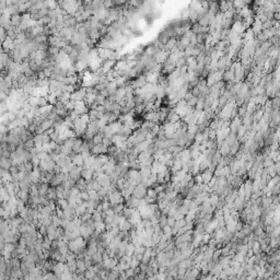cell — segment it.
Here are the masks:
<instances>
[{
  "label": "cell",
  "mask_w": 280,
  "mask_h": 280,
  "mask_svg": "<svg viewBox=\"0 0 280 280\" xmlns=\"http://www.w3.org/2000/svg\"><path fill=\"white\" fill-rule=\"evenodd\" d=\"M77 267H78V270L77 273L79 275L86 273L88 269L87 266H86V263H84V259H77Z\"/></svg>",
  "instance_id": "obj_18"
},
{
  "label": "cell",
  "mask_w": 280,
  "mask_h": 280,
  "mask_svg": "<svg viewBox=\"0 0 280 280\" xmlns=\"http://www.w3.org/2000/svg\"><path fill=\"white\" fill-rule=\"evenodd\" d=\"M178 212H180L184 216H186V215H188V212H189V208L186 207V206L182 205L180 207H178Z\"/></svg>",
  "instance_id": "obj_50"
},
{
  "label": "cell",
  "mask_w": 280,
  "mask_h": 280,
  "mask_svg": "<svg viewBox=\"0 0 280 280\" xmlns=\"http://www.w3.org/2000/svg\"><path fill=\"white\" fill-rule=\"evenodd\" d=\"M38 233H39L42 237H47V227L41 225V227L38 228Z\"/></svg>",
  "instance_id": "obj_51"
},
{
  "label": "cell",
  "mask_w": 280,
  "mask_h": 280,
  "mask_svg": "<svg viewBox=\"0 0 280 280\" xmlns=\"http://www.w3.org/2000/svg\"><path fill=\"white\" fill-rule=\"evenodd\" d=\"M81 171H82V168L80 166H75V168H72L70 172H69V177L71 178V180H79L81 178Z\"/></svg>",
  "instance_id": "obj_12"
},
{
  "label": "cell",
  "mask_w": 280,
  "mask_h": 280,
  "mask_svg": "<svg viewBox=\"0 0 280 280\" xmlns=\"http://www.w3.org/2000/svg\"><path fill=\"white\" fill-rule=\"evenodd\" d=\"M118 259L116 258V257H112V258H108V259H106V261H103V264H104V267L105 269L107 270H112L114 268L117 267V265H118Z\"/></svg>",
  "instance_id": "obj_7"
},
{
  "label": "cell",
  "mask_w": 280,
  "mask_h": 280,
  "mask_svg": "<svg viewBox=\"0 0 280 280\" xmlns=\"http://www.w3.org/2000/svg\"><path fill=\"white\" fill-rule=\"evenodd\" d=\"M36 44H44V43H48V36H46L45 34H42V35H38L36 37L33 39Z\"/></svg>",
  "instance_id": "obj_33"
},
{
  "label": "cell",
  "mask_w": 280,
  "mask_h": 280,
  "mask_svg": "<svg viewBox=\"0 0 280 280\" xmlns=\"http://www.w3.org/2000/svg\"><path fill=\"white\" fill-rule=\"evenodd\" d=\"M96 276H98V273H96V270H95L94 266H93V267H91L90 269H88L87 271L84 273V277H86L88 280H94Z\"/></svg>",
  "instance_id": "obj_19"
},
{
  "label": "cell",
  "mask_w": 280,
  "mask_h": 280,
  "mask_svg": "<svg viewBox=\"0 0 280 280\" xmlns=\"http://www.w3.org/2000/svg\"><path fill=\"white\" fill-rule=\"evenodd\" d=\"M252 249H253V252H254V254L255 255H258L259 253H261V243L258 242V241H254L253 243V246H252Z\"/></svg>",
  "instance_id": "obj_39"
},
{
  "label": "cell",
  "mask_w": 280,
  "mask_h": 280,
  "mask_svg": "<svg viewBox=\"0 0 280 280\" xmlns=\"http://www.w3.org/2000/svg\"><path fill=\"white\" fill-rule=\"evenodd\" d=\"M139 265H140V261H138L137 258L135 257V256H132V259H131V263H130V268H138L139 267Z\"/></svg>",
  "instance_id": "obj_49"
},
{
  "label": "cell",
  "mask_w": 280,
  "mask_h": 280,
  "mask_svg": "<svg viewBox=\"0 0 280 280\" xmlns=\"http://www.w3.org/2000/svg\"><path fill=\"white\" fill-rule=\"evenodd\" d=\"M92 141H93L94 144H102V142H103V137L99 134V135H96V136L93 138Z\"/></svg>",
  "instance_id": "obj_52"
},
{
  "label": "cell",
  "mask_w": 280,
  "mask_h": 280,
  "mask_svg": "<svg viewBox=\"0 0 280 280\" xmlns=\"http://www.w3.org/2000/svg\"><path fill=\"white\" fill-rule=\"evenodd\" d=\"M43 280H59V279H58V277L55 274L48 273L47 275L43 276Z\"/></svg>",
  "instance_id": "obj_47"
},
{
  "label": "cell",
  "mask_w": 280,
  "mask_h": 280,
  "mask_svg": "<svg viewBox=\"0 0 280 280\" xmlns=\"http://www.w3.org/2000/svg\"><path fill=\"white\" fill-rule=\"evenodd\" d=\"M24 208H25V202H24V201H22L21 199H18V201H17V209H18L19 213L22 211Z\"/></svg>",
  "instance_id": "obj_48"
},
{
  "label": "cell",
  "mask_w": 280,
  "mask_h": 280,
  "mask_svg": "<svg viewBox=\"0 0 280 280\" xmlns=\"http://www.w3.org/2000/svg\"><path fill=\"white\" fill-rule=\"evenodd\" d=\"M135 246H136V249H135V254H134V256H136V255H142L143 256V254L146 253V249H147V247H144L142 244L135 245Z\"/></svg>",
  "instance_id": "obj_36"
},
{
  "label": "cell",
  "mask_w": 280,
  "mask_h": 280,
  "mask_svg": "<svg viewBox=\"0 0 280 280\" xmlns=\"http://www.w3.org/2000/svg\"><path fill=\"white\" fill-rule=\"evenodd\" d=\"M46 99L48 101V104H50V105L55 106L58 103V98H57L56 93H49L46 96Z\"/></svg>",
  "instance_id": "obj_28"
},
{
  "label": "cell",
  "mask_w": 280,
  "mask_h": 280,
  "mask_svg": "<svg viewBox=\"0 0 280 280\" xmlns=\"http://www.w3.org/2000/svg\"><path fill=\"white\" fill-rule=\"evenodd\" d=\"M67 267H68L69 271L71 273V274H75L76 271L78 270V267H77V259L76 261H67Z\"/></svg>",
  "instance_id": "obj_29"
},
{
  "label": "cell",
  "mask_w": 280,
  "mask_h": 280,
  "mask_svg": "<svg viewBox=\"0 0 280 280\" xmlns=\"http://www.w3.org/2000/svg\"><path fill=\"white\" fill-rule=\"evenodd\" d=\"M117 89H118V86H117V83H116L115 81L108 82L107 86H106V90H107V92H108L110 95H114L115 92L117 91Z\"/></svg>",
  "instance_id": "obj_17"
},
{
  "label": "cell",
  "mask_w": 280,
  "mask_h": 280,
  "mask_svg": "<svg viewBox=\"0 0 280 280\" xmlns=\"http://www.w3.org/2000/svg\"><path fill=\"white\" fill-rule=\"evenodd\" d=\"M198 277H199V269H197V268L188 269L185 276H184L185 280H196Z\"/></svg>",
  "instance_id": "obj_8"
},
{
  "label": "cell",
  "mask_w": 280,
  "mask_h": 280,
  "mask_svg": "<svg viewBox=\"0 0 280 280\" xmlns=\"http://www.w3.org/2000/svg\"><path fill=\"white\" fill-rule=\"evenodd\" d=\"M82 143H83V141L81 140L80 138H77L76 139V141H75V143H74V148H72V152H75V153H80V151H81V146H82Z\"/></svg>",
  "instance_id": "obj_26"
},
{
  "label": "cell",
  "mask_w": 280,
  "mask_h": 280,
  "mask_svg": "<svg viewBox=\"0 0 280 280\" xmlns=\"http://www.w3.org/2000/svg\"><path fill=\"white\" fill-rule=\"evenodd\" d=\"M92 261H93L94 265L102 264L103 263V254L100 253V252H96L94 255H92Z\"/></svg>",
  "instance_id": "obj_27"
},
{
  "label": "cell",
  "mask_w": 280,
  "mask_h": 280,
  "mask_svg": "<svg viewBox=\"0 0 280 280\" xmlns=\"http://www.w3.org/2000/svg\"><path fill=\"white\" fill-rule=\"evenodd\" d=\"M56 204H57V208H60L62 210H65L69 206V201L67 199H58Z\"/></svg>",
  "instance_id": "obj_37"
},
{
  "label": "cell",
  "mask_w": 280,
  "mask_h": 280,
  "mask_svg": "<svg viewBox=\"0 0 280 280\" xmlns=\"http://www.w3.org/2000/svg\"><path fill=\"white\" fill-rule=\"evenodd\" d=\"M187 102V106L188 107H196V105H197V102H198V98H196V96H193V98H190L189 100L188 101H186Z\"/></svg>",
  "instance_id": "obj_41"
},
{
  "label": "cell",
  "mask_w": 280,
  "mask_h": 280,
  "mask_svg": "<svg viewBox=\"0 0 280 280\" xmlns=\"http://www.w3.org/2000/svg\"><path fill=\"white\" fill-rule=\"evenodd\" d=\"M11 23L14 27H19L22 23V15L21 14H14L11 17Z\"/></svg>",
  "instance_id": "obj_23"
},
{
  "label": "cell",
  "mask_w": 280,
  "mask_h": 280,
  "mask_svg": "<svg viewBox=\"0 0 280 280\" xmlns=\"http://www.w3.org/2000/svg\"><path fill=\"white\" fill-rule=\"evenodd\" d=\"M108 152V147L105 144H94L91 148V153L93 156H100V154H106Z\"/></svg>",
  "instance_id": "obj_4"
},
{
  "label": "cell",
  "mask_w": 280,
  "mask_h": 280,
  "mask_svg": "<svg viewBox=\"0 0 280 280\" xmlns=\"http://www.w3.org/2000/svg\"><path fill=\"white\" fill-rule=\"evenodd\" d=\"M147 194H148L147 186H146V185H143V184H140V185L136 186L135 190H134V193H132V196L137 197V198H139V199H143V198L147 196Z\"/></svg>",
  "instance_id": "obj_3"
},
{
  "label": "cell",
  "mask_w": 280,
  "mask_h": 280,
  "mask_svg": "<svg viewBox=\"0 0 280 280\" xmlns=\"http://www.w3.org/2000/svg\"><path fill=\"white\" fill-rule=\"evenodd\" d=\"M93 175H94V171L92 170V168H82V171H81V177L86 180H93Z\"/></svg>",
  "instance_id": "obj_13"
},
{
  "label": "cell",
  "mask_w": 280,
  "mask_h": 280,
  "mask_svg": "<svg viewBox=\"0 0 280 280\" xmlns=\"http://www.w3.org/2000/svg\"><path fill=\"white\" fill-rule=\"evenodd\" d=\"M147 196H149L150 198H152V199H158V193H156V189H153V188H149L148 189V194H147Z\"/></svg>",
  "instance_id": "obj_44"
},
{
  "label": "cell",
  "mask_w": 280,
  "mask_h": 280,
  "mask_svg": "<svg viewBox=\"0 0 280 280\" xmlns=\"http://www.w3.org/2000/svg\"><path fill=\"white\" fill-rule=\"evenodd\" d=\"M135 249H136V246L132 244V243H128V245H127V247H126V255L128 256H134L135 254Z\"/></svg>",
  "instance_id": "obj_38"
},
{
  "label": "cell",
  "mask_w": 280,
  "mask_h": 280,
  "mask_svg": "<svg viewBox=\"0 0 280 280\" xmlns=\"http://www.w3.org/2000/svg\"><path fill=\"white\" fill-rule=\"evenodd\" d=\"M70 158L72 159V163L75 164L76 166H82L83 164H84V160H83V156L81 153H75V152H72L71 154H70Z\"/></svg>",
  "instance_id": "obj_10"
},
{
  "label": "cell",
  "mask_w": 280,
  "mask_h": 280,
  "mask_svg": "<svg viewBox=\"0 0 280 280\" xmlns=\"http://www.w3.org/2000/svg\"><path fill=\"white\" fill-rule=\"evenodd\" d=\"M11 278H15V279L22 280L24 278V274L21 269H18V270H11Z\"/></svg>",
  "instance_id": "obj_32"
},
{
  "label": "cell",
  "mask_w": 280,
  "mask_h": 280,
  "mask_svg": "<svg viewBox=\"0 0 280 280\" xmlns=\"http://www.w3.org/2000/svg\"><path fill=\"white\" fill-rule=\"evenodd\" d=\"M54 267H55V263H54L53 261H45V266H44V268H45L47 271H53V270H54Z\"/></svg>",
  "instance_id": "obj_43"
},
{
  "label": "cell",
  "mask_w": 280,
  "mask_h": 280,
  "mask_svg": "<svg viewBox=\"0 0 280 280\" xmlns=\"http://www.w3.org/2000/svg\"><path fill=\"white\" fill-rule=\"evenodd\" d=\"M106 232V224L104 223V221L99 222V223H95V233H98L99 235L103 234Z\"/></svg>",
  "instance_id": "obj_21"
},
{
  "label": "cell",
  "mask_w": 280,
  "mask_h": 280,
  "mask_svg": "<svg viewBox=\"0 0 280 280\" xmlns=\"http://www.w3.org/2000/svg\"><path fill=\"white\" fill-rule=\"evenodd\" d=\"M159 224H160L161 228H164L165 225H168V216L162 213L161 217H160V220H159Z\"/></svg>",
  "instance_id": "obj_42"
},
{
  "label": "cell",
  "mask_w": 280,
  "mask_h": 280,
  "mask_svg": "<svg viewBox=\"0 0 280 280\" xmlns=\"http://www.w3.org/2000/svg\"><path fill=\"white\" fill-rule=\"evenodd\" d=\"M146 79H147V82L148 83H151V84H158V81H159V76L160 74L159 72H147L146 74Z\"/></svg>",
  "instance_id": "obj_9"
},
{
  "label": "cell",
  "mask_w": 280,
  "mask_h": 280,
  "mask_svg": "<svg viewBox=\"0 0 280 280\" xmlns=\"http://www.w3.org/2000/svg\"><path fill=\"white\" fill-rule=\"evenodd\" d=\"M81 199L83 201H89L90 200V196H89V192L88 190H83V192H80V195H79Z\"/></svg>",
  "instance_id": "obj_46"
},
{
  "label": "cell",
  "mask_w": 280,
  "mask_h": 280,
  "mask_svg": "<svg viewBox=\"0 0 280 280\" xmlns=\"http://www.w3.org/2000/svg\"><path fill=\"white\" fill-rule=\"evenodd\" d=\"M222 255V249H216L215 253H213V256H212V261H219V258L221 257Z\"/></svg>",
  "instance_id": "obj_45"
},
{
  "label": "cell",
  "mask_w": 280,
  "mask_h": 280,
  "mask_svg": "<svg viewBox=\"0 0 280 280\" xmlns=\"http://www.w3.org/2000/svg\"><path fill=\"white\" fill-rule=\"evenodd\" d=\"M140 202H141V199H139L135 196H131L129 199L126 200V207H129V208H132V209H136L140 206Z\"/></svg>",
  "instance_id": "obj_11"
},
{
  "label": "cell",
  "mask_w": 280,
  "mask_h": 280,
  "mask_svg": "<svg viewBox=\"0 0 280 280\" xmlns=\"http://www.w3.org/2000/svg\"><path fill=\"white\" fill-rule=\"evenodd\" d=\"M50 187L48 186L47 183H39V186H38V192H39V196L41 197H46L47 193L49 190Z\"/></svg>",
  "instance_id": "obj_16"
},
{
  "label": "cell",
  "mask_w": 280,
  "mask_h": 280,
  "mask_svg": "<svg viewBox=\"0 0 280 280\" xmlns=\"http://www.w3.org/2000/svg\"><path fill=\"white\" fill-rule=\"evenodd\" d=\"M135 211H136V209H132V208H129V207H125L124 211H123V216L126 219L129 220L132 217V215L135 213Z\"/></svg>",
  "instance_id": "obj_31"
},
{
  "label": "cell",
  "mask_w": 280,
  "mask_h": 280,
  "mask_svg": "<svg viewBox=\"0 0 280 280\" xmlns=\"http://www.w3.org/2000/svg\"><path fill=\"white\" fill-rule=\"evenodd\" d=\"M47 199L50 200V201H55V200H58L57 198V194H56V189L55 188H51L50 187L49 190H48V193H47Z\"/></svg>",
  "instance_id": "obj_30"
},
{
  "label": "cell",
  "mask_w": 280,
  "mask_h": 280,
  "mask_svg": "<svg viewBox=\"0 0 280 280\" xmlns=\"http://www.w3.org/2000/svg\"><path fill=\"white\" fill-rule=\"evenodd\" d=\"M86 245H87V241H86L82 237H77L76 240L70 241V242L68 243L69 251H70L71 253L76 254V255H79V254L84 253V252H86V251H84V249H86Z\"/></svg>",
  "instance_id": "obj_1"
},
{
  "label": "cell",
  "mask_w": 280,
  "mask_h": 280,
  "mask_svg": "<svg viewBox=\"0 0 280 280\" xmlns=\"http://www.w3.org/2000/svg\"><path fill=\"white\" fill-rule=\"evenodd\" d=\"M118 228H119V231H120V232H129V231L131 230V228H134V225L129 222L128 219H126L124 217V218L122 219V221L119 222Z\"/></svg>",
  "instance_id": "obj_6"
},
{
  "label": "cell",
  "mask_w": 280,
  "mask_h": 280,
  "mask_svg": "<svg viewBox=\"0 0 280 280\" xmlns=\"http://www.w3.org/2000/svg\"><path fill=\"white\" fill-rule=\"evenodd\" d=\"M151 156H151V153H150L148 150L147 151H143L141 153H139V156H138V162L139 163H143V162H146Z\"/></svg>",
  "instance_id": "obj_24"
},
{
  "label": "cell",
  "mask_w": 280,
  "mask_h": 280,
  "mask_svg": "<svg viewBox=\"0 0 280 280\" xmlns=\"http://www.w3.org/2000/svg\"><path fill=\"white\" fill-rule=\"evenodd\" d=\"M76 187L80 190V192H83V190H87V180H83L82 177H81L79 180H77L76 182Z\"/></svg>",
  "instance_id": "obj_25"
},
{
  "label": "cell",
  "mask_w": 280,
  "mask_h": 280,
  "mask_svg": "<svg viewBox=\"0 0 280 280\" xmlns=\"http://www.w3.org/2000/svg\"><path fill=\"white\" fill-rule=\"evenodd\" d=\"M213 173L210 172L209 170H207L205 172H202L201 173V177H202V182H204V184H209L210 183V180H212V176H213Z\"/></svg>",
  "instance_id": "obj_20"
},
{
  "label": "cell",
  "mask_w": 280,
  "mask_h": 280,
  "mask_svg": "<svg viewBox=\"0 0 280 280\" xmlns=\"http://www.w3.org/2000/svg\"><path fill=\"white\" fill-rule=\"evenodd\" d=\"M92 220H93L94 223H99V222H102L103 221V216H102V212H99V211H95L93 212V215H92Z\"/></svg>",
  "instance_id": "obj_35"
},
{
  "label": "cell",
  "mask_w": 280,
  "mask_h": 280,
  "mask_svg": "<svg viewBox=\"0 0 280 280\" xmlns=\"http://www.w3.org/2000/svg\"><path fill=\"white\" fill-rule=\"evenodd\" d=\"M107 199L111 202V205H118V204H123L124 202L125 198L123 197V195H122V193L119 190L115 189V190H113L112 193L107 196Z\"/></svg>",
  "instance_id": "obj_2"
},
{
  "label": "cell",
  "mask_w": 280,
  "mask_h": 280,
  "mask_svg": "<svg viewBox=\"0 0 280 280\" xmlns=\"http://www.w3.org/2000/svg\"><path fill=\"white\" fill-rule=\"evenodd\" d=\"M176 223V220L174 217H168V225H170L171 228H173Z\"/></svg>",
  "instance_id": "obj_53"
},
{
  "label": "cell",
  "mask_w": 280,
  "mask_h": 280,
  "mask_svg": "<svg viewBox=\"0 0 280 280\" xmlns=\"http://www.w3.org/2000/svg\"><path fill=\"white\" fill-rule=\"evenodd\" d=\"M17 198L18 199H21L22 201H24L25 204L26 202H29V200H30V193H25V192H22V190H20V192H18L17 193Z\"/></svg>",
  "instance_id": "obj_22"
},
{
  "label": "cell",
  "mask_w": 280,
  "mask_h": 280,
  "mask_svg": "<svg viewBox=\"0 0 280 280\" xmlns=\"http://www.w3.org/2000/svg\"><path fill=\"white\" fill-rule=\"evenodd\" d=\"M65 264L63 263H57V264H55V267H54V274L56 275L57 277H58V279L61 277L62 275H63V273H65Z\"/></svg>",
  "instance_id": "obj_14"
},
{
  "label": "cell",
  "mask_w": 280,
  "mask_h": 280,
  "mask_svg": "<svg viewBox=\"0 0 280 280\" xmlns=\"http://www.w3.org/2000/svg\"><path fill=\"white\" fill-rule=\"evenodd\" d=\"M95 180H98L102 187H107V186H111V185H112V180H111L110 175L105 174V173H102L101 175H99V177H98Z\"/></svg>",
  "instance_id": "obj_5"
},
{
  "label": "cell",
  "mask_w": 280,
  "mask_h": 280,
  "mask_svg": "<svg viewBox=\"0 0 280 280\" xmlns=\"http://www.w3.org/2000/svg\"><path fill=\"white\" fill-rule=\"evenodd\" d=\"M89 192V196H90V200H101L100 196H99V193L96 190H88Z\"/></svg>",
  "instance_id": "obj_40"
},
{
  "label": "cell",
  "mask_w": 280,
  "mask_h": 280,
  "mask_svg": "<svg viewBox=\"0 0 280 280\" xmlns=\"http://www.w3.org/2000/svg\"><path fill=\"white\" fill-rule=\"evenodd\" d=\"M0 166H1L2 170L9 171L10 168H12V160H11V159H6V158H1Z\"/></svg>",
  "instance_id": "obj_15"
},
{
  "label": "cell",
  "mask_w": 280,
  "mask_h": 280,
  "mask_svg": "<svg viewBox=\"0 0 280 280\" xmlns=\"http://www.w3.org/2000/svg\"><path fill=\"white\" fill-rule=\"evenodd\" d=\"M112 209L116 215H123V211L125 209L124 204H118V205H112Z\"/></svg>",
  "instance_id": "obj_34"
}]
</instances>
